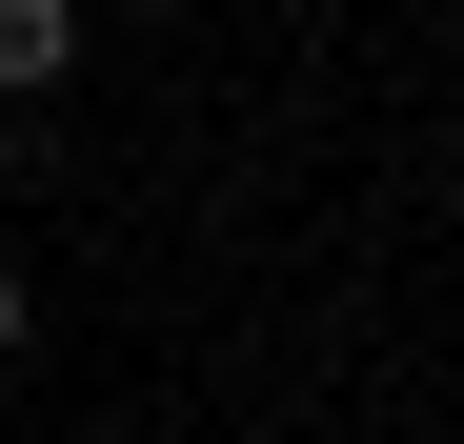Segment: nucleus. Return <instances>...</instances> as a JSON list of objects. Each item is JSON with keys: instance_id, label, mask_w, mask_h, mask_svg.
<instances>
[{"instance_id": "obj_2", "label": "nucleus", "mask_w": 464, "mask_h": 444, "mask_svg": "<svg viewBox=\"0 0 464 444\" xmlns=\"http://www.w3.org/2000/svg\"><path fill=\"white\" fill-rule=\"evenodd\" d=\"M21 343H41V304H21V263H0V363H21Z\"/></svg>"}, {"instance_id": "obj_1", "label": "nucleus", "mask_w": 464, "mask_h": 444, "mask_svg": "<svg viewBox=\"0 0 464 444\" xmlns=\"http://www.w3.org/2000/svg\"><path fill=\"white\" fill-rule=\"evenodd\" d=\"M61 61H82V0H0V101H41Z\"/></svg>"}]
</instances>
